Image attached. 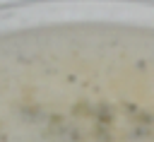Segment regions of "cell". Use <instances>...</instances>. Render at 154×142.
<instances>
[{"label":"cell","mask_w":154,"mask_h":142,"mask_svg":"<svg viewBox=\"0 0 154 142\" xmlns=\"http://www.w3.org/2000/svg\"><path fill=\"white\" fill-rule=\"evenodd\" d=\"M0 142H154L144 10H0Z\"/></svg>","instance_id":"obj_1"}]
</instances>
